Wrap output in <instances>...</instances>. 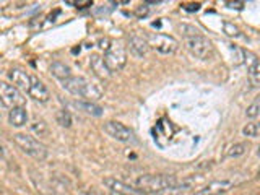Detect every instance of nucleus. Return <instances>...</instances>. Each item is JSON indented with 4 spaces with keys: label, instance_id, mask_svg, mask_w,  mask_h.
<instances>
[{
    "label": "nucleus",
    "instance_id": "obj_3",
    "mask_svg": "<svg viewBox=\"0 0 260 195\" xmlns=\"http://www.w3.org/2000/svg\"><path fill=\"white\" fill-rule=\"evenodd\" d=\"M13 142L23 153H26L28 156L35 158L36 161H44L47 158V148L35 137L28 134H15Z\"/></svg>",
    "mask_w": 260,
    "mask_h": 195
},
{
    "label": "nucleus",
    "instance_id": "obj_10",
    "mask_svg": "<svg viewBox=\"0 0 260 195\" xmlns=\"http://www.w3.org/2000/svg\"><path fill=\"white\" fill-rule=\"evenodd\" d=\"M244 63L247 65V75L249 81L254 88H260V59L250 51H246V60Z\"/></svg>",
    "mask_w": 260,
    "mask_h": 195
},
{
    "label": "nucleus",
    "instance_id": "obj_19",
    "mask_svg": "<svg viewBox=\"0 0 260 195\" xmlns=\"http://www.w3.org/2000/svg\"><path fill=\"white\" fill-rule=\"evenodd\" d=\"M29 130L32 134H35L36 137H46L49 128H47V124L43 120V119H35L29 124Z\"/></svg>",
    "mask_w": 260,
    "mask_h": 195
},
{
    "label": "nucleus",
    "instance_id": "obj_33",
    "mask_svg": "<svg viewBox=\"0 0 260 195\" xmlns=\"http://www.w3.org/2000/svg\"><path fill=\"white\" fill-rule=\"evenodd\" d=\"M111 195H120V193H114V192H111Z\"/></svg>",
    "mask_w": 260,
    "mask_h": 195
},
{
    "label": "nucleus",
    "instance_id": "obj_1",
    "mask_svg": "<svg viewBox=\"0 0 260 195\" xmlns=\"http://www.w3.org/2000/svg\"><path fill=\"white\" fill-rule=\"evenodd\" d=\"M177 184L176 176L171 174H145L134 179L132 185L145 193H161Z\"/></svg>",
    "mask_w": 260,
    "mask_h": 195
},
{
    "label": "nucleus",
    "instance_id": "obj_9",
    "mask_svg": "<svg viewBox=\"0 0 260 195\" xmlns=\"http://www.w3.org/2000/svg\"><path fill=\"white\" fill-rule=\"evenodd\" d=\"M8 78H10L12 85H13L15 88H18L20 91H24V93H28V91H29L32 75H29V73H28L26 70H23V69H20V67L10 69V72H8Z\"/></svg>",
    "mask_w": 260,
    "mask_h": 195
},
{
    "label": "nucleus",
    "instance_id": "obj_14",
    "mask_svg": "<svg viewBox=\"0 0 260 195\" xmlns=\"http://www.w3.org/2000/svg\"><path fill=\"white\" fill-rule=\"evenodd\" d=\"M28 96L32 98V100L38 101V103H47V101H49V98H51V93H49L47 86L43 83V81H41L39 78H36L35 75H32Z\"/></svg>",
    "mask_w": 260,
    "mask_h": 195
},
{
    "label": "nucleus",
    "instance_id": "obj_16",
    "mask_svg": "<svg viewBox=\"0 0 260 195\" xmlns=\"http://www.w3.org/2000/svg\"><path fill=\"white\" fill-rule=\"evenodd\" d=\"M49 70H51L52 73V77H55L57 80H60V81H65L67 78L72 77V70L70 67L65 62H60V60H55L51 63V67H49Z\"/></svg>",
    "mask_w": 260,
    "mask_h": 195
},
{
    "label": "nucleus",
    "instance_id": "obj_4",
    "mask_svg": "<svg viewBox=\"0 0 260 195\" xmlns=\"http://www.w3.org/2000/svg\"><path fill=\"white\" fill-rule=\"evenodd\" d=\"M103 60L106 63V67L111 73L114 72H120L122 69L125 67L127 63V52H125V47L122 46L120 43H116V41H112L111 46L108 51L104 52V57Z\"/></svg>",
    "mask_w": 260,
    "mask_h": 195
},
{
    "label": "nucleus",
    "instance_id": "obj_26",
    "mask_svg": "<svg viewBox=\"0 0 260 195\" xmlns=\"http://www.w3.org/2000/svg\"><path fill=\"white\" fill-rule=\"evenodd\" d=\"M224 32L228 36H233V38H239L241 36V31L236 28L233 23H224Z\"/></svg>",
    "mask_w": 260,
    "mask_h": 195
},
{
    "label": "nucleus",
    "instance_id": "obj_15",
    "mask_svg": "<svg viewBox=\"0 0 260 195\" xmlns=\"http://www.w3.org/2000/svg\"><path fill=\"white\" fill-rule=\"evenodd\" d=\"M8 122L13 127H23L26 125L28 122V111L24 106H18V108H13L8 112Z\"/></svg>",
    "mask_w": 260,
    "mask_h": 195
},
{
    "label": "nucleus",
    "instance_id": "obj_21",
    "mask_svg": "<svg viewBox=\"0 0 260 195\" xmlns=\"http://www.w3.org/2000/svg\"><path fill=\"white\" fill-rule=\"evenodd\" d=\"M260 116V96H257L254 101H252L249 106H247V109H246V117L247 119H257Z\"/></svg>",
    "mask_w": 260,
    "mask_h": 195
},
{
    "label": "nucleus",
    "instance_id": "obj_27",
    "mask_svg": "<svg viewBox=\"0 0 260 195\" xmlns=\"http://www.w3.org/2000/svg\"><path fill=\"white\" fill-rule=\"evenodd\" d=\"M148 13H150L148 5H140V7H138L137 10H135V15L138 16V18H145V16L148 15Z\"/></svg>",
    "mask_w": 260,
    "mask_h": 195
},
{
    "label": "nucleus",
    "instance_id": "obj_31",
    "mask_svg": "<svg viewBox=\"0 0 260 195\" xmlns=\"http://www.w3.org/2000/svg\"><path fill=\"white\" fill-rule=\"evenodd\" d=\"M4 109H5V106H4L2 100H0V116H2V112H4Z\"/></svg>",
    "mask_w": 260,
    "mask_h": 195
},
{
    "label": "nucleus",
    "instance_id": "obj_28",
    "mask_svg": "<svg viewBox=\"0 0 260 195\" xmlns=\"http://www.w3.org/2000/svg\"><path fill=\"white\" fill-rule=\"evenodd\" d=\"M224 5H226L228 8H234V10H242L244 5H246V4H244V2H226Z\"/></svg>",
    "mask_w": 260,
    "mask_h": 195
},
{
    "label": "nucleus",
    "instance_id": "obj_22",
    "mask_svg": "<svg viewBox=\"0 0 260 195\" xmlns=\"http://www.w3.org/2000/svg\"><path fill=\"white\" fill-rule=\"evenodd\" d=\"M230 49H231V54H233V62H234V65H241V63H244V60H246V51L244 49H241V47H238V46H230Z\"/></svg>",
    "mask_w": 260,
    "mask_h": 195
},
{
    "label": "nucleus",
    "instance_id": "obj_24",
    "mask_svg": "<svg viewBox=\"0 0 260 195\" xmlns=\"http://www.w3.org/2000/svg\"><path fill=\"white\" fill-rule=\"evenodd\" d=\"M57 122L62 125V127H70L72 125V119H70V114L65 112V111H60L57 112Z\"/></svg>",
    "mask_w": 260,
    "mask_h": 195
},
{
    "label": "nucleus",
    "instance_id": "obj_29",
    "mask_svg": "<svg viewBox=\"0 0 260 195\" xmlns=\"http://www.w3.org/2000/svg\"><path fill=\"white\" fill-rule=\"evenodd\" d=\"M200 8V4H187V5H184V10H187V12H197Z\"/></svg>",
    "mask_w": 260,
    "mask_h": 195
},
{
    "label": "nucleus",
    "instance_id": "obj_8",
    "mask_svg": "<svg viewBox=\"0 0 260 195\" xmlns=\"http://www.w3.org/2000/svg\"><path fill=\"white\" fill-rule=\"evenodd\" d=\"M0 100H2L5 108H18L24 106V96L18 88H15L12 83L0 81Z\"/></svg>",
    "mask_w": 260,
    "mask_h": 195
},
{
    "label": "nucleus",
    "instance_id": "obj_13",
    "mask_svg": "<svg viewBox=\"0 0 260 195\" xmlns=\"http://www.w3.org/2000/svg\"><path fill=\"white\" fill-rule=\"evenodd\" d=\"M233 185H234V182L230 181V179H221V181L210 182L208 185H205L203 189L197 190L193 195H223V193H226L228 190H230Z\"/></svg>",
    "mask_w": 260,
    "mask_h": 195
},
{
    "label": "nucleus",
    "instance_id": "obj_2",
    "mask_svg": "<svg viewBox=\"0 0 260 195\" xmlns=\"http://www.w3.org/2000/svg\"><path fill=\"white\" fill-rule=\"evenodd\" d=\"M62 86L65 91H69L73 96L81 98L83 101H98L103 96L101 89L98 88L94 83H91L89 80H86L85 77H70L65 81H62Z\"/></svg>",
    "mask_w": 260,
    "mask_h": 195
},
{
    "label": "nucleus",
    "instance_id": "obj_12",
    "mask_svg": "<svg viewBox=\"0 0 260 195\" xmlns=\"http://www.w3.org/2000/svg\"><path fill=\"white\" fill-rule=\"evenodd\" d=\"M127 43H128L130 54H132L134 57H137V59H142V57H145L146 52H148V49H150L148 41H146L143 36L137 35V32H134V35L128 36Z\"/></svg>",
    "mask_w": 260,
    "mask_h": 195
},
{
    "label": "nucleus",
    "instance_id": "obj_30",
    "mask_svg": "<svg viewBox=\"0 0 260 195\" xmlns=\"http://www.w3.org/2000/svg\"><path fill=\"white\" fill-rule=\"evenodd\" d=\"M5 158V146L0 143V159H4Z\"/></svg>",
    "mask_w": 260,
    "mask_h": 195
},
{
    "label": "nucleus",
    "instance_id": "obj_25",
    "mask_svg": "<svg viewBox=\"0 0 260 195\" xmlns=\"http://www.w3.org/2000/svg\"><path fill=\"white\" fill-rule=\"evenodd\" d=\"M181 31L184 32V36H185V38H190V36H197V35H202V32H200L197 28L190 26V24H181Z\"/></svg>",
    "mask_w": 260,
    "mask_h": 195
},
{
    "label": "nucleus",
    "instance_id": "obj_6",
    "mask_svg": "<svg viewBox=\"0 0 260 195\" xmlns=\"http://www.w3.org/2000/svg\"><path fill=\"white\" fill-rule=\"evenodd\" d=\"M104 132L109 137H112L114 140H117L120 143H137V138L132 128H128L127 125H124L122 122L117 120H108L103 125Z\"/></svg>",
    "mask_w": 260,
    "mask_h": 195
},
{
    "label": "nucleus",
    "instance_id": "obj_20",
    "mask_svg": "<svg viewBox=\"0 0 260 195\" xmlns=\"http://www.w3.org/2000/svg\"><path fill=\"white\" fill-rule=\"evenodd\" d=\"M247 143H244V142H241V143H234V145H231L230 148H228V151H226V156H230V158H238V156H242L244 153L247 151Z\"/></svg>",
    "mask_w": 260,
    "mask_h": 195
},
{
    "label": "nucleus",
    "instance_id": "obj_17",
    "mask_svg": "<svg viewBox=\"0 0 260 195\" xmlns=\"http://www.w3.org/2000/svg\"><path fill=\"white\" fill-rule=\"evenodd\" d=\"M89 65H91V70L96 73L98 77H109L111 75V72L108 70V67H106V63L103 60V57L100 55H91V60H89Z\"/></svg>",
    "mask_w": 260,
    "mask_h": 195
},
{
    "label": "nucleus",
    "instance_id": "obj_5",
    "mask_svg": "<svg viewBox=\"0 0 260 195\" xmlns=\"http://www.w3.org/2000/svg\"><path fill=\"white\" fill-rule=\"evenodd\" d=\"M185 47L193 57L202 60H208L213 55V46H211V43L203 35L185 38Z\"/></svg>",
    "mask_w": 260,
    "mask_h": 195
},
{
    "label": "nucleus",
    "instance_id": "obj_7",
    "mask_svg": "<svg viewBox=\"0 0 260 195\" xmlns=\"http://www.w3.org/2000/svg\"><path fill=\"white\" fill-rule=\"evenodd\" d=\"M148 41V46H151L154 51L162 54V55H171L177 51L179 43L177 39H174L169 35H162V32H156V35H150L146 38Z\"/></svg>",
    "mask_w": 260,
    "mask_h": 195
},
{
    "label": "nucleus",
    "instance_id": "obj_23",
    "mask_svg": "<svg viewBox=\"0 0 260 195\" xmlns=\"http://www.w3.org/2000/svg\"><path fill=\"white\" fill-rule=\"evenodd\" d=\"M242 134L246 137H258L260 135V122H257V120L249 122V124L242 128Z\"/></svg>",
    "mask_w": 260,
    "mask_h": 195
},
{
    "label": "nucleus",
    "instance_id": "obj_18",
    "mask_svg": "<svg viewBox=\"0 0 260 195\" xmlns=\"http://www.w3.org/2000/svg\"><path fill=\"white\" fill-rule=\"evenodd\" d=\"M80 109H83L86 114H89V116H94V117H100L103 114V108L101 106H98L96 103H91V101H77L75 103Z\"/></svg>",
    "mask_w": 260,
    "mask_h": 195
},
{
    "label": "nucleus",
    "instance_id": "obj_32",
    "mask_svg": "<svg viewBox=\"0 0 260 195\" xmlns=\"http://www.w3.org/2000/svg\"><path fill=\"white\" fill-rule=\"evenodd\" d=\"M257 156L260 158V145H258V150H257Z\"/></svg>",
    "mask_w": 260,
    "mask_h": 195
},
{
    "label": "nucleus",
    "instance_id": "obj_11",
    "mask_svg": "<svg viewBox=\"0 0 260 195\" xmlns=\"http://www.w3.org/2000/svg\"><path fill=\"white\" fill-rule=\"evenodd\" d=\"M104 185L114 193H120V195H143L140 190L134 185H128L125 182L119 181L116 177H106L104 179Z\"/></svg>",
    "mask_w": 260,
    "mask_h": 195
}]
</instances>
